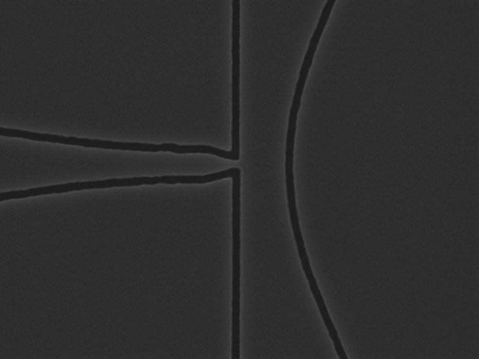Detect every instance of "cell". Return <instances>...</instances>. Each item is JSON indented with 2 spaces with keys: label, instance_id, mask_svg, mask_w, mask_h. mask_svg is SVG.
Returning <instances> with one entry per match:
<instances>
[{
  "label": "cell",
  "instance_id": "4",
  "mask_svg": "<svg viewBox=\"0 0 479 359\" xmlns=\"http://www.w3.org/2000/svg\"><path fill=\"white\" fill-rule=\"evenodd\" d=\"M2 128H3V127H1V128H0V135H1V136H2V135H1V129Z\"/></svg>",
  "mask_w": 479,
  "mask_h": 359
},
{
  "label": "cell",
  "instance_id": "3",
  "mask_svg": "<svg viewBox=\"0 0 479 359\" xmlns=\"http://www.w3.org/2000/svg\"><path fill=\"white\" fill-rule=\"evenodd\" d=\"M148 183L147 176L134 177L90 181L88 186L90 189H102L114 187L140 186L147 185Z\"/></svg>",
  "mask_w": 479,
  "mask_h": 359
},
{
  "label": "cell",
  "instance_id": "2",
  "mask_svg": "<svg viewBox=\"0 0 479 359\" xmlns=\"http://www.w3.org/2000/svg\"><path fill=\"white\" fill-rule=\"evenodd\" d=\"M232 150L235 160L240 158V64L235 62L232 64Z\"/></svg>",
  "mask_w": 479,
  "mask_h": 359
},
{
  "label": "cell",
  "instance_id": "1",
  "mask_svg": "<svg viewBox=\"0 0 479 359\" xmlns=\"http://www.w3.org/2000/svg\"><path fill=\"white\" fill-rule=\"evenodd\" d=\"M233 279L232 304H240V182H233Z\"/></svg>",
  "mask_w": 479,
  "mask_h": 359
}]
</instances>
